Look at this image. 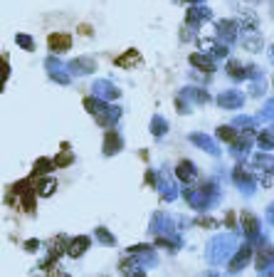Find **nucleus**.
<instances>
[{
  "mask_svg": "<svg viewBox=\"0 0 274 277\" xmlns=\"http://www.w3.org/2000/svg\"><path fill=\"white\" fill-rule=\"evenodd\" d=\"M30 178H32V186H35V191H37L40 198L52 196L55 188H57V181H55L52 176H30Z\"/></svg>",
  "mask_w": 274,
  "mask_h": 277,
  "instance_id": "1",
  "label": "nucleus"
},
{
  "mask_svg": "<svg viewBox=\"0 0 274 277\" xmlns=\"http://www.w3.org/2000/svg\"><path fill=\"white\" fill-rule=\"evenodd\" d=\"M47 47L52 52H67L72 47V35H67V32H52L47 37Z\"/></svg>",
  "mask_w": 274,
  "mask_h": 277,
  "instance_id": "2",
  "label": "nucleus"
},
{
  "mask_svg": "<svg viewBox=\"0 0 274 277\" xmlns=\"http://www.w3.org/2000/svg\"><path fill=\"white\" fill-rule=\"evenodd\" d=\"M69 238L67 235H55L50 243H47V252H50V257H55V260H60L62 255H67V250H69Z\"/></svg>",
  "mask_w": 274,
  "mask_h": 277,
  "instance_id": "3",
  "label": "nucleus"
},
{
  "mask_svg": "<svg viewBox=\"0 0 274 277\" xmlns=\"http://www.w3.org/2000/svg\"><path fill=\"white\" fill-rule=\"evenodd\" d=\"M190 64L198 67V69H203V72H208V74L215 72L213 57H210V55H203V52H193V55H190Z\"/></svg>",
  "mask_w": 274,
  "mask_h": 277,
  "instance_id": "4",
  "label": "nucleus"
},
{
  "mask_svg": "<svg viewBox=\"0 0 274 277\" xmlns=\"http://www.w3.org/2000/svg\"><path fill=\"white\" fill-rule=\"evenodd\" d=\"M176 176H178L185 186H190V183H195V176H198V173H195V168H193L190 161H181L178 168H176Z\"/></svg>",
  "mask_w": 274,
  "mask_h": 277,
  "instance_id": "5",
  "label": "nucleus"
},
{
  "mask_svg": "<svg viewBox=\"0 0 274 277\" xmlns=\"http://www.w3.org/2000/svg\"><path fill=\"white\" fill-rule=\"evenodd\" d=\"M84 250H89V238H87V235H79V238H74V240L69 243L67 255L77 260V257H82V255H84Z\"/></svg>",
  "mask_w": 274,
  "mask_h": 277,
  "instance_id": "6",
  "label": "nucleus"
},
{
  "mask_svg": "<svg viewBox=\"0 0 274 277\" xmlns=\"http://www.w3.org/2000/svg\"><path fill=\"white\" fill-rule=\"evenodd\" d=\"M114 62H116L119 67H139V64H141V52H139V50H126V52L119 55Z\"/></svg>",
  "mask_w": 274,
  "mask_h": 277,
  "instance_id": "7",
  "label": "nucleus"
},
{
  "mask_svg": "<svg viewBox=\"0 0 274 277\" xmlns=\"http://www.w3.org/2000/svg\"><path fill=\"white\" fill-rule=\"evenodd\" d=\"M52 168H55V161H47V158H37V161H35V166H32V173H30V176H47Z\"/></svg>",
  "mask_w": 274,
  "mask_h": 277,
  "instance_id": "8",
  "label": "nucleus"
},
{
  "mask_svg": "<svg viewBox=\"0 0 274 277\" xmlns=\"http://www.w3.org/2000/svg\"><path fill=\"white\" fill-rule=\"evenodd\" d=\"M240 223H242V228H244L247 235H257L259 223H257V218L252 216V213H242V216H240Z\"/></svg>",
  "mask_w": 274,
  "mask_h": 277,
  "instance_id": "9",
  "label": "nucleus"
},
{
  "mask_svg": "<svg viewBox=\"0 0 274 277\" xmlns=\"http://www.w3.org/2000/svg\"><path fill=\"white\" fill-rule=\"evenodd\" d=\"M237 136H240V134H237L235 129H230V126H220V129H217V139L225 141V144H237Z\"/></svg>",
  "mask_w": 274,
  "mask_h": 277,
  "instance_id": "10",
  "label": "nucleus"
},
{
  "mask_svg": "<svg viewBox=\"0 0 274 277\" xmlns=\"http://www.w3.org/2000/svg\"><path fill=\"white\" fill-rule=\"evenodd\" d=\"M119 270H121V272H126V275H144L141 265H139V262H133L131 257H126V260H121V262H119Z\"/></svg>",
  "mask_w": 274,
  "mask_h": 277,
  "instance_id": "11",
  "label": "nucleus"
},
{
  "mask_svg": "<svg viewBox=\"0 0 274 277\" xmlns=\"http://www.w3.org/2000/svg\"><path fill=\"white\" fill-rule=\"evenodd\" d=\"M247 262H249V247H242V250L237 252V257L230 262V272H237V270H240L242 265H247Z\"/></svg>",
  "mask_w": 274,
  "mask_h": 277,
  "instance_id": "12",
  "label": "nucleus"
},
{
  "mask_svg": "<svg viewBox=\"0 0 274 277\" xmlns=\"http://www.w3.org/2000/svg\"><path fill=\"white\" fill-rule=\"evenodd\" d=\"M240 23H242L244 28H252V30H257V25H259V20H257V15L252 10H242L240 13Z\"/></svg>",
  "mask_w": 274,
  "mask_h": 277,
  "instance_id": "13",
  "label": "nucleus"
},
{
  "mask_svg": "<svg viewBox=\"0 0 274 277\" xmlns=\"http://www.w3.org/2000/svg\"><path fill=\"white\" fill-rule=\"evenodd\" d=\"M119 146H121V141H119V136L111 131V134H109V144L104 141V151H106V154H111V151H116Z\"/></svg>",
  "mask_w": 274,
  "mask_h": 277,
  "instance_id": "14",
  "label": "nucleus"
},
{
  "mask_svg": "<svg viewBox=\"0 0 274 277\" xmlns=\"http://www.w3.org/2000/svg\"><path fill=\"white\" fill-rule=\"evenodd\" d=\"M72 161H74V156H72V151L67 149V154L62 151V154H60V158H55V166H57V168H64V166H69Z\"/></svg>",
  "mask_w": 274,
  "mask_h": 277,
  "instance_id": "15",
  "label": "nucleus"
},
{
  "mask_svg": "<svg viewBox=\"0 0 274 277\" xmlns=\"http://www.w3.org/2000/svg\"><path fill=\"white\" fill-rule=\"evenodd\" d=\"M227 72H230V74H232L235 79H242V77H244V69H242V67H240V64H237L235 60L227 64Z\"/></svg>",
  "mask_w": 274,
  "mask_h": 277,
  "instance_id": "16",
  "label": "nucleus"
},
{
  "mask_svg": "<svg viewBox=\"0 0 274 277\" xmlns=\"http://www.w3.org/2000/svg\"><path fill=\"white\" fill-rule=\"evenodd\" d=\"M244 47H247V50H252V52H254V50H259V40H257V35L244 37Z\"/></svg>",
  "mask_w": 274,
  "mask_h": 277,
  "instance_id": "17",
  "label": "nucleus"
},
{
  "mask_svg": "<svg viewBox=\"0 0 274 277\" xmlns=\"http://www.w3.org/2000/svg\"><path fill=\"white\" fill-rule=\"evenodd\" d=\"M198 45H200V50H215V42L213 40H205V37H200Z\"/></svg>",
  "mask_w": 274,
  "mask_h": 277,
  "instance_id": "18",
  "label": "nucleus"
},
{
  "mask_svg": "<svg viewBox=\"0 0 274 277\" xmlns=\"http://www.w3.org/2000/svg\"><path fill=\"white\" fill-rule=\"evenodd\" d=\"M195 223H198V225H205V228H215V225H217V220H213V218H198Z\"/></svg>",
  "mask_w": 274,
  "mask_h": 277,
  "instance_id": "19",
  "label": "nucleus"
},
{
  "mask_svg": "<svg viewBox=\"0 0 274 277\" xmlns=\"http://www.w3.org/2000/svg\"><path fill=\"white\" fill-rule=\"evenodd\" d=\"M10 74V64H8V55H3V79H8Z\"/></svg>",
  "mask_w": 274,
  "mask_h": 277,
  "instance_id": "20",
  "label": "nucleus"
},
{
  "mask_svg": "<svg viewBox=\"0 0 274 277\" xmlns=\"http://www.w3.org/2000/svg\"><path fill=\"white\" fill-rule=\"evenodd\" d=\"M227 225H235V213H227Z\"/></svg>",
  "mask_w": 274,
  "mask_h": 277,
  "instance_id": "21",
  "label": "nucleus"
},
{
  "mask_svg": "<svg viewBox=\"0 0 274 277\" xmlns=\"http://www.w3.org/2000/svg\"><path fill=\"white\" fill-rule=\"evenodd\" d=\"M249 3H259V0H249Z\"/></svg>",
  "mask_w": 274,
  "mask_h": 277,
  "instance_id": "22",
  "label": "nucleus"
}]
</instances>
